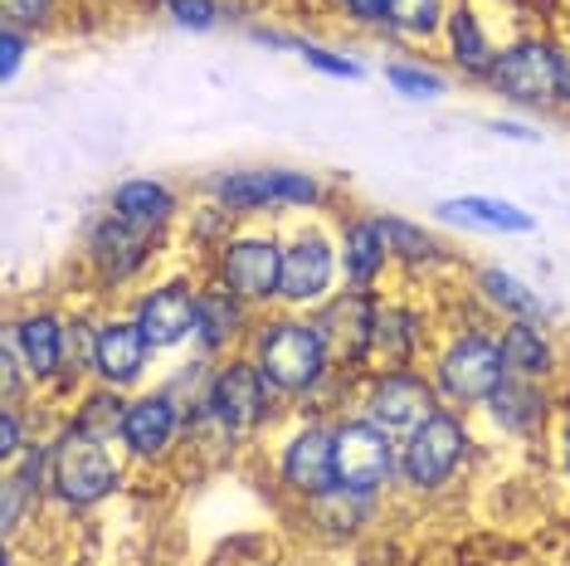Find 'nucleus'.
<instances>
[{"label":"nucleus","instance_id":"nucleus-19","mask_svg":"<svg viewBox=\"0 0 570 566\" xmlns=\"http://www.w3.org/2000/svg\"><path fill=\"white\" fill-rule=\"evenodd\" d=\"M336 254H342V289L381 293L385 274L395 269L391 240H385V221L375 211H352L336 225Z\"/></svg>","mask_w":570,"mask_h":566},{"label":"nucleus","instance_id":"nucleus-4","mask_svg":"<svg viewBox=\"0 0 570 566\" xmlns=\"http://www.w3.org/2000/svg\"><path fill=\"white\" fill-rule=\"evenodd\" d=\"M488 94H498L512 108L556 113V88H561V35L551 25H522L502 40V55L488 74Z\"/></svg>","mask_w":570,"mask_h":566},{"label":"nucleus","instance_id":"nucleus-2","mask_svg":"<svg viewBox=\"0 0 570 566\" xmlns=\"http://www.w3.org/2000/svg\"><path fill=\"white\" fill-rule=\"evenodd\" d=\"M200 196L219 205L229 221L317 215L327 205V182L303 166H225V172L200 176Z\"/></svg>","mask_w":570,"mask_h":566},{"label":"nucleus","instance_id":"nucleus-26","mask_svg":"<svg viewBox=\"0 0 570 566\" xmlns=\"http://www.w3.org/2000/svg\"><path fill=\"white\" fill-rule=\"evenodd\" d=\"M498 342H502V362H508V377L556 381V371H561V352H556V338H551L547 323L512 318V323L498 328Z\"/></svg>","mask_w":570,"mask_h":566},{"label":"nucleus","instance_id":"nucleus-42","mask_svg":"<svg viewBox=\"0 0 570 566\" xmlns=\"http://www.w3.org/2000/svg\"><path fill=\"white\" fill-rule=\"evenodd\" d=\"M556 113H570V35H561V88H556Z\"/></svg>","mask_w":570,"mask_h":566},{"label":"nucleus","instance_id":"nucleus-38","mask_svg":"<svg viewBox=\"0 0 570 566\" xmlns=\"http://www.w3.org/2000/svg\"><path fill=\"white\" fill-rule=\"evenodd\" d=\"M0 20L45 35V30H55V25L63 20V0H0Z\"/></svg>","mask_w":570,"mask_h":566},{"label":"nucleus","instance_id":"nucleus-22","mask_svg":"<svg viewBox=\"0 0 570 566\" xmlns=\"http://www.w3.org/2000/svg\"><path fill=\"white\" fill-rule=\"evenodd\" d=\"M483 416H488L492 430L508 435V440H541L551 416H556V391H551V381L508 377L498 391H492Z\"/></svg>","mask_w":570,"mask_h":566},{"label":"nucleus","instance_id":"nucleus-11","mask_svg":"<svg viewBox=\"0 0 570 566\" xmlns=\"http://www.w3.org/2000/svg\"><path fill=\"white\" fill-rule=\"evenodd\" d=\"M186 416L190 401L176 386H141L127 401L122 430H118V449L132 465H166L176 449H186Z\"/></svg>","mask_w":570,"mask_h":566},{"label":"nucleus","instance_id":"nucleus-23","mask_svg":"<svg viewBox=\"0 0 570 566\" xmlns=\"http://www.w3.org/2000/svg\"><path fill=\"white\" fill-rule=\"evenodd\" d=\"M424 362H430V313H420L405 299H381L371 367H424Z\"/></svg>","mask_w":570,"mask_h":566},{"label":"nucleus","instance_id":"nucleus-30","mask_svg":"<svg viewBox=\"0 0 570 566\" xmlns=\"http://www.w3.org/2000/svg\"><path fill=\"white\" fill-rule=\"evenodd\" d=\"M381 221H385V240H391V260H395V269H405V274H430V269L449 264L444 240L430 235L424 225L405 221V215H381Z\"/></svg>","mask_w":570,"mask_h":566},{"label":"nucleus","instance_id":"nucleus-43","mask_svg":"<svg viewBox=\"0 0 570 566\" xmlns=\"http://www.w3.org/2000/svg\"><path fill=\"white\" fill-rule=\"evenodd\" d=\"M556 455H561V474L570 484V420H561V430H556Z\"/></svg>","mask_w":570,"mask_h":566},{"label":"nucleus","instance_id":"nucleus-3","mask_svg":"<svg viewBox=\"0 0 570 566\" xmlns=\"http://www.w3.org/2000/svg\"><path fill=\"white\" fill-rule=\"evenodd\" d=\"M430 371L439 401L473 416L492 401L502 381H508V362H502V342L492 328H453L444 342L430 347Z\"/></svg>","mask_w":570,"mask_h":566},{"label":"nucleus","instance_id":"nucleus-1","mask_svg":"<svg viewBox=\"0 0 570 566\" xmlns=\"http://www.w3.org/2000/svg\"><path fill=\"white\" fill-rule=\"evenodd\" d=\"M244 357L264 371L268 386H274L283 401L303 406V410L313 406L322 396V386L336 377L327 338H322V328L313 323V313H288V308H268V313L258 318Z\"/></svg>","mask_w":570,"mask_h":566},{"label":"nucleus","instance_id":"nucleus-36","mask_svg":"<svg viewBox=\"0 0 570 566\" xmlns=\"http://www.w3.org/2000/svg\"><path fill=\"white\" fill-rule=\"evenodd\" d=\"M40 504L45 498H35L30 488H20L10 474H0V533H6V543H16V533L40 513Z\"/></svg>","mask_w":570,"mask_h":566},{"label":"nucleus","instance_id":"nucleus-33","mask_svg":"<svg viewBox=\"0 0 570 566\" xmlns=\"http://www.w3.org/2000/svg\"><path fill=\"white\" fill-rule=\"evenodd\" d=\"M151 10L186 35H210L229 20V0H151Z\"/></svg>","mask_w":570,"mask_h":566},{"label":"nucleus","instance_id":"nucleus-5","mask_svg":"<svg viewBox=\"0 0 570 566\" xmlns=\"http://www.w3.org/2000/svg\"><path fill=\"white\" fill-rule=\"evenodd\" d=\"M55 445V469H49V498L69 513H88L98 504H108L122 488V449L108 440L73 430L69 420L55 424L49 435Z\"/></svg>","mask_w":570,"mask_h":566},{"label":"nucleus","instance_id":"nucleus-27","mask_svg":"<svg viewBox=\"0 0 570 566\" xmlns=\"http://www.w3.org/2000/svg\"><path fill=\"white\" fill-rule=\"evenodd\" d=\"M473 293L488 303V313H498V318H502V323H512V318H531V323H547V318L556 313V308L541 299V293L531 289L522 274H512V269H502V264L473 269Z\"/></svg>","mask_w":570,"mask_h":566},{"label":"nucleus","instance_id":"nucleus-9","mask_svg":"<svg viewBox=\"0 0 570 566\" xmlns=\"http://www.w3.org/2000/svg\"><path fill=\"white\" fill-rule=\"evenodd\" d=\"M342 289V254H336V230L303 221L283 235V279L278 308L288 313H313Z\"/></svg>","mask_w":570,"mask_h":566},{"label":"nucleus","instance_id":"nucleus-16","mask_svg":"<svg viewBox=\"0 0 570 566\" xmlns=\"http://www.w3.org/2000/svg\"><path fill=\"white\" fill-rule=\"evenodd\" d=\"M375 308L381 293H361V289H336L327 303L313 308V323L327 338L332 367L346 377L371 371V347H375Z\"/></svg>","mask_w":570,"mask_h":566},{"label":"nucleus","instance_id":"nucleus-32","mask_svg":"<svg viewBox=\"0 0 570 566\" xmlns=\"http://www.w3.org/2000/svg\"><path fill=\"white\" fill-rule=\"evenodd\" d=\"M381 74H385V84H391L400 98H410V103H434V98L449 94V74L434 69L430 59L400 55V59H385Z\"/></svg>","mask_w":570,"mask_h":566},{"label":"nucleus","instance_id":"nucleus-18","mask_svg":"<svg viewBox=\"0 0 570 566\" xmlns=\"http://www.w3.org/2000/svg\"><path fill=\"white\" fill-rule=\"evenodd\" d=\"M258 328V308H249L244 299H235L219 283H200V308H196V357L205 362H225V357H239L249 347Z\"/></svg>","mask_w":570,"mask_h":566},{"label":"nucleus","instance_id":"nucleus-7","mask_svg":"<svg viewBox=\"0 0 570 566\" xmlns=\"http://www.w3.org/2000/svg\"><path fill=\"white\" fill-rule=\"evenodd\" d=\"M278 279H283V235L274 225H239L229 240H219L205 264V283H219L235 299H244L258 313L278 308Z\"/></svg>","mask_w":570,"mask_h":566},{"label":"nucleus","instance_id":"nucleus-37","mask_svg":"<svg viewBox=\"0 0 570 566\" xmlns=\"http://www.w3.org/2000/svg\"><path fill=\"white\" fill-rule=\"evenodd\" d=\"M35 435V406H0V465H16Z\"/></svg>","mask_w":570,"mask_h":566},{"label":"nucleus","instance_id":"nucleus-41","mask_svg":"<svg viewBox=\"0 0 570 566\" xmlns=\"http://www.w3.org/2000/svg\"><path fill=\"white\" fill-rule=\"evenodd\" d=\"M488 133L492 137H508V142H527V147H531V142H541L537 127H527V123H517V118H492Z\"/></svg>","mask_w":570,"mask_h":566},{"label":"nucleus","instance_id":"nucleus-13","mask_svg":"<svg viewBox=\"0 0 570 566\" xmlns=\"http://www.w3.org/2000/svg\"><path fill=\"white\" fill-rule=\"evenodd\" d=\"M336 474L346 488L385 498L400 484V440L371 424L361 410H342L336 416Z\"/></svg>","mask_w":570,"mask_h":566},{"label":"nucleus","instance_id":"nucleus-15","mask_svg":"<svg viewBox=\"0 0 570 566\" xmlns=\"http://www.w3.org/2000/svg\"><path fill=\"white\" fill-rule=\"evenodd\" d=\"M196 308H200V283L186 274H171L161 283H147L141 293H132L127 313L141 328V338L151 342V352H180L196 338Z\"/></svg>","mask_w":570,"mask_h":566},{"label":"nucleus","instance_id":"nucleus-35","mask_svg":"<svg viewBox=\"0 0 570 566\" xmlns=\"http://www.w3.org/2000/svg\"><path fill=\"white\" fill-rule=\"evenodd\" d=\"M327 10L361 35H385L391 40V0H327Z\"/></svg>","mask_w":570,"mask_h":566},{"label":"nucleus","instance_id":"nucleus-29","mask_svg":"<svg viewBox=\"0 0 570 566\" xmlns=\"http://www.w3.org/2000/svg\"><path fill=\"white\" fill-rule=\"evenodd\" d=\"M127 401L132 396L127 391H112V386H98V381H88L79 396H73V406H69V420L73 430H83V435H94V440H108V445H118V430H122V416H127Z\"/></svg>","mask_w":570,"mask_h":566},{"label":"nucleus","instance_id":"nucleus-34","mask_svg":"<svg viewBox=\"0 0 570 566\" xmlns=\"http://www.w3.org/2000/svg\"><path fill=\"white\" fill-rule=\"evenodd\" d=\"M303 64L307 69H317L322 79H342V84H361L366 79V64H361L356 55H346V49H332V45H313V40H303Z\"/></svg>","mask_w":570,"mask_h":566},{"label":"nucleus","instance_id":"nucleus-40","mask_svg":"<svg viewBox=\"0 0 570 566\" xmlns=\"http://www.w3.org/2000/svg\"><path fill=\"white\" fill-rule=\"evenodd\" d=\"M508 10H517V16H527L531 25L541 20H556V10H561V0H502Z\"/></svg>","mask_w":570,"mask_h":566},{"label":"nucleus","instance_id":"nucleus-28","mask_svg":"<svg viewBox=\"0 0 570 566\" xmlns=\"http://www.w3.org/2000/svg\"><path fill=\"white\" fill-rule=\"evenodd\" d=\"M303 513H307V523H313L322 537H332V543H346V537L366 533V527L375 523V513H381V498L361 494V488L336 484V488H327V494L307 498Z\"/></svg>","mask_w":570,"mask_h":566},{"label":"nucleus","instance_id":"nucleus-14","mask_svg":"<svg viewBox=\"0 0 570 566\" xmlns=\"http://www.w3.org/2000/svg\"><path fill=\"white\" fill-rule=\"evenodd\" d=\"M83 264L108 293L132 289L137 279H147V269L157 264V240L118 221L112 211H98L83 225Z\"/></svg>","mask_w":570,"mask_h":566},{"label":"nucleus","instance_id":"nucleus-31","mask_svg":"<svg viewBox=\"0 0 570 566\" xmlns=\"http://www.w3.org/2000/svg\"><path fill=\"white\" fill-rule=\"evenodd\" d=\"M453 0H391V40L395 45H439L444 40Z\"/></svg>","mask_w":570,"mask_h":566},{"label":"nucleus","instance_id":"nucleus-6","mask_svg":"<svg viewBox=\"0 0 570 566\" xmlns=\"http://www.w3.org/2000/svg\"><path fill=\"white\" fill-rule=\"evenodd\" d=\"M473 455V424L463 410L439 406L420 430H410L400 440V488L405 494H444V488L459 479L463 465Z\"/></svg>","mask_w":570,"mask_h":566},{"label":"nucleus","instance_id":"nucleus-12","mask_svg":"<svg viewBox=\"0 0 570 566\" xmlns=\"http://www.w3.org/2000/svg\"><path fill=\"white\" fill-rule=\"evenodd\" d=\"M274 479L297 504H307V498L342 484V474H336V420L332 416L303 410V420L274 449Z\"/></svg>","mask_w":570,"mask_h":566},{"label":"nucleus","instance_id":"nucleus-21","mask_svg":"<svg viewBox=\"0 0 570 566\" xmlns=\"http://www.w3.org/2000/svg\"><path fill=\"white\" fill-rule=\"evenodd\" d=\"M502 40H508V35H498L488 25L483 0H453L444 40L439 45H444V59L453 74H463V79H473V84H488L492 64L502 55Z\"/></svg>","mask_w":570,"mask_h":566},{"label":"nucleus","instance_id":"nucleus-39","mask_svg":"<svg viewBox=\"0 0 570 566\" xmlns=\"http://www.w3.org/2000/svg\"><path fill=\"white\" fill-rule=\"evenodd\" d=\"M35 40H40L35 30H20V25L0 20V79H6V84L20 79V69H24V59H30Z\"/></svg>","mask_w":570,"mask_h":566},{"label":"nucleus","instance_id":"nucleus-17","mask_svg":"<svg viewBox=\"0 0 570 566\" xmlns=\"http://www.w3.org/2000/svg\"><path fill=\"white\" fill-rule=\"evenodd\" d=\"M6 342L16 347V357L30 371L35 391L45 396H69L63 391V342H69V313H59V308H24V313L10 318L6 328Z\"/></svg>","mask_w":570,"mask_h":566},{"label":"nucleus","instance_id":"nucleus-24","mask_svg":"<svg viewBox=\"0 0 570 566\" xmlns=\"http://www.w3.org/2000/svg\"><path fill=\"white\" fill-rule=\"evenodd\" d=\"M102 211H112L118 221H127L141 235L161 240L166 230L180 221V191L171 182H161V176H127L108 191V205Z\"/></svg>","mask_w":570,"mask_h":566},{"label":"nucleus","instance_id":"nucleus-8","mask_svg":"<svg viewBox=\"0 0 570 566\" xmlns=\"http://www.w3.org/2000/svg\"><path fill=\"white\" fill-rule=\"evenodd\" d=\"M200 401L210 406L244 445L258 440L264 430H274V424L283 420V406H288L244 352L225 357V362H210V377H205Z\"/></svg>","mask_w":570,"mask_h":566},{"label":"nucleus","instance_id":"nucleus-10","mask_svg":"<svg viewBox=\"0 0 570 566\" xmlns=\"http://www.w3.org/2000/svg\"><path fill=\"white\" fill-rule=\"evenodd\" d=\"M352 401H356L361 416H366L371 424H381L385 435H395V440H405L410 430H420V424L444 406L424 367H371V371H361Z\"/></svg>","mask_w":570,"mask_h":566},{"label":"nucleus","instance_id":"nucleus-25","mask_svg":"<svg viewBox=\"0 0 570 566\" xmlns=\"http://www.w3.org/2000/svg\"><path fill=\"white\" fill-rule=\"evenodd\" d=\"M439 225H459V230H478V235H531L537 215L522 211L508 196H483V191H463V196H444L434 205Z\"/></svg>","mask_w":570,"mask_h":566},{"label":"nucleus","instance_id":"nucleus-20","mask_svg":"<svg viewBox=\"0 0 570 566\" xmlns=\"http://www.w3.org/2000/svg\"><path fill=\"white\" fill-rule=\"evenodd\" d=\"M151 342L141 338V328L132 323V313H108L98 328V352H94V381L112 386V391H141L151 371Z\"/></svg>","mask_w":570,"mask_h":566}]
</instances>
